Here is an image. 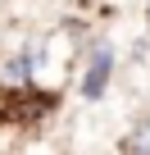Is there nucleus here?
I'll use <instances>...</instances> for the list:
<instances>
[{
	"label": "nucleus",
	"mask_w": 150,
	"mask_h": 155,
	"mask_svg": "<svg viewBox=\"0 0 150 155\" xmlns=\"http://www.w3.org/2000/svg\"><path fill=\"white\" fill-rule=\"evenodd\" d=\"M109 73H114V55H109V50H96V55H91V64H87V73H82V96H87V101L105 96Z\"/></svg>",
	"instance_id": "1"
},
{
	"label": "nucleus",
	"mask_w": 150,
	"mask_h": 155,
	"mask_svg": "<svg viewBox=\"0 0 150 155\" xmlns=\"http://www.w3.org/2000/svg\"><path fill=\"white\" fill-rule=\"evenodd\" d=\"M27 78H32V55H14V59L5 64V82L27 87Z\"/></svg>",
	"instance_id": "3"
},
{
	"label": "nucleus",
	"mask_w": 150,
	"mask_h": 155,
	"mask_svg": "<svg viewBox=\"0 0 150 155\" xmlns=\"http://www.w3.org/2000/svg\"><path fill=\"white\" fill-rule=\"evenodd\" d=\"M123 150H127V155H150V119L136 123V128L123 137Z\"/></svg>",
	"instance_id": "2"
}]
</instances>
